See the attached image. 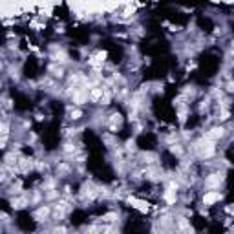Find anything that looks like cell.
Returning <instances> with one entry per match:
<instances>
[{
	"instance_id": "obj_1",
	"label": "cell",
	"mask_w": 234,
	"mask_h": 234,
	"mask_svg": "<svg viewBox=\"0 0 234 234\" xmlns=\"http://www.w3.org/2000/svg\"><path fill=\"white\" fill-rule=\"evenodd\" d=\"M128 203L133 207V209H137V210H141V212H148V203L147 201H141V199H135V198H128Z\"/></svg>"
},
{
	"instance_id": "obj_2",
	"label": "cell",
	"mask_w": 234,
	"mask_h": 234,
	"mask_svg": "<svg viewBox=\"0 0 234 234\" xmlns=\"http://www.w3.org/2000/svg\"><path fill=\"white\" fill-rule=\"evenodd\" d=\"M219 199H221V194L216 192V190H210V192H207V194L203 196V203H205V205H214V203L219 201Z\"/></svg>"
},
{
	"instance_id": "obj_3",
	"label": "cell",
	"mask_w": 234,
	"mask_h": 234,
	"mask_svg": "<svg viewBox=\"0 0 234 234\" xmlns=\"http://www.w3.org/2000/svg\"><path fill=\"white\" fill-rule=\"evenodd\" d=\"M209 186H219V183H221V177H219V174H212L210 177H207V181H205Z\"/></svg>"
},
{
	"instance_id": "obj_4",
	"label": "cell",
	"mask_w": 234,
	"mask_h": 234,
	"mask_svg": "<svg viewBox=\"0 0 234 234\" xmlns=\"http://www.w3.org/2000/svg\"><path fill=\"white\" fill-rule=\"evenodd\" d=\"M223 133H225L223 128H212L210 133H209V137H210V139H218V137H223Z\"/></svg>"
},
{
	"instance_id": "obj_5",
	"label": "cell",
	"mask_w": 234,
	"mask_h": 234,
	"mask_svg": "<svg viewBox=\"0 0 234 234\" xmlns=\"http://www.w3.org/2000/svg\"><path fill=\"white\" fill-rule=\"evenodd\" d=\"M165 199H166V203H170V205L176 203V192H174V190H168V192L165 194Z\"/></svg>"
},
{
	"instance_id": "obj_6",
	"label": "cell",
	"mask_w": 234,
	"mask_h": 234,
	"mask_svg": "<svg viewBox=\"0 0 234 234\" xmlns=\"http://www.w3.org/2000/svg\"><path fill=\"white\" fill-rule=\"evenodd\" d=\"M73 101H75L77 104H82V103L86 101V95H84V93H79V91H77L75 95H73Z\"/></svg>"
},
{
	"instance_id": "obj_7",
	"label": "cell",
	"mask_w": 234,
	"mask_h": 234,
	"mask_svg": "<svg viewBox=\"0 0 234 234\" xmlns=\"http://www.w3.org/2000/svg\"><path fill=\"white\" fill-rule=\"evenodd\" d=\"M106 57H108V51H99L95 59H97L99 62H104V61H106Z\"/></svg>"
},
{
	"instance_id": "obj_8",
	"label": "cell",
	"mask_w": 234,
	"mask_h": 234,
	"mask_svg": "<svg viewBox=\"0 0 234 234\" xmlns=\"http://www.w3.org/2000/svg\"><path fill=\"white\" fill-rule=\"evenodd\" d=\"M101 103H103V104H110V93H108V91H104V93H103Z\"/></svg>"
},
{
	"instance_id": "obj_9",
	"label": "cell",
	"mask_w": 234,
	"mask_h": 234,
	"mask_svg": "<svg viewBox=\"0 0 234 234\" xmlns=\"http://www.w3.org/2000/svg\"><path fill=\"white\" fill-rule=\"evenodd\" d=\"M8 133H9V126L8 123H2V137H8Z\"/></svg>"
},
{
	"instance_id": "obj_10",
	"label": "cell",
	"mask_w": 234,
	"mask_h": 234,
	"mask_svg": "<svg viewBox=\"0 0 234 234\" xmlns=\"http://www.w3.org/2000/svg\"><path fill=\"white\" fill-rule=\"evenodd\" d=\"M81 115H82V112H81V110H75V112H71V114H70V117H71V119H81Z\"/></svg>"
},
{
	"instance_id": "obj_11",
	"label": "cell",
	"mask_w": 234,
	"mask_h": 234,
	"mask_svg": "<svg viewBox=\"0 0 234 234\" xmlns=\"http://www.w3.org/2000/svg\"><path fill=\"white\" fill-rule=\"evenodd\" d=\"M114 218H117V216H115V214H108V216H104V219H106V221H114Z\"/></svg>"
},
{
	"instance_id": "obj_12",
	"label": "cell",
	"mask_w": 234,
	"mask_h": 234,
	"mask_svg": "<svg viewBox=\"0 0 234 234\" xmlns=\"http://www.w3.org/2000/svg\"><path fill=\"white\" fill-rule=\"evenodd\" d=\"M227 90H229V91H234V82H229V86H227Z\"/></svg>"
},
{
	"instance_id": "obj_13",
	"label": "cell",
	"mask_w": 234,
	"mask_h": 234,
	"mask_svg": "<svg viewBox=\"0 0 234 234\" xmlns=\"http://www.w3.org/2000/svg\"><path fill=\"white\" fill-rule=\"evenodd\" d=\"M221 119H223V121L229 119V112H223V114H221Z\"/></svg>"
}]
</instances>
